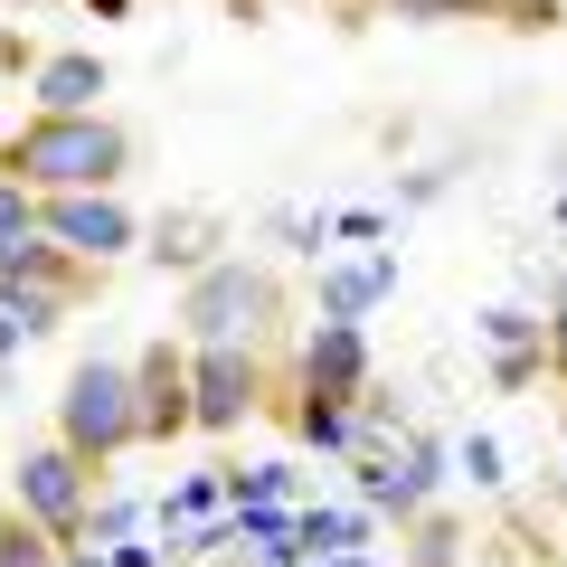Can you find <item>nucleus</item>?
<instances>
[{"label":"nucleus","instance_id":"f257e3e1","mask_svg":"<svg viewBox=\"0 0 567 567\" xmlns=\"http://www.w3.org/2000/svg\"><path fill=\"white\" fill-rule=\"evenodd\" d=\"M0 181L39 189V199H58V189H123L133 181V123H114L104 104L95 114H39L29 104V123L0 133Z\"/></svg>","mask_w":567,"mask_h":567},{"label":"nucleus","instance_id":"f03ea898","mask_svg":"<svg viewBox=\"0 0 567 567\" xmlns=\"http://www.w3.org/2000/svg\"><path fill=\"white\" fill-rule=\"evenodd\" d=\"M284 322H293V284L265 256H208L199 275H181V312H171L181 341H256V350H275Z\"/></svg>","mask_w":567,"mask_h":567},{"label":"nucleus","instance_id":"7ed1b4c3","mask_svg":"<svg viewBox=\"0 0 567 567\" xmlns=\"http://www.w3.org/2000/svg\"><path fill=\"white\" fill-rule=\"evenodd\" d=\"M58 445H76L85 464H123L142 445V406H133V360L114 350H85L58 388V425H48Z\"/></svg>","mask_w":567,"mask_h":567},{"label":"nucleus","instance_id":"20e7f679","mask_svg":"<svg viewBox=\"0 0 567 567\" xmlns=\"http://www.w3.org/2000/svg\"><path fill=\"white\" fill-rule=\"evenodd\" d=\"M284 398L275 350L256 341H189V435H246Z\"/></svg>","mask_w":567,"mask_h":567},{"label":"nucleus","instance_id":"39448f33","mask_svg":"<svg viewBox=\"0 0 567 567\" xmlns=\"http://www.w3.org/2000/svg\"><path fill=\"white\" fill-rule=\"evenodd\" d=\"M350 464V483H360V511L369 520H416V511H435V492H445V445L425 435V425H398L388 445H360V454H341Z\"/></svg>","mask_w":567,"mask_h":567},{"label":"nucleus","instance_id":"423d86ee","mask_svg":"<svg viewBox=\"0 0 567 567\" xmlns=\"http://www.w3.org/2000/svg\"><path fill=\"white\" fill-rule=\"evenodd\" d=\"M95 492H104V464H85V454L58 445V435L20 445V464H10V502H20L58 548L85 539V511H95Z\"/></svg>","mask_w":567,"mask_h":567},{"label":"nucleus","instance_id":"0eeeda50","mask_svg":"<svg viewBox=\"0 0 567 567\" xmlns=\"http://www.w3.org/2000/svg\"><path fill=\"white\" fill-rule=\"evenodd\" d=\"M39 227L85 265H114L142 246V218L123 208V189H58V199H39Z\"/></svg>","mask_w":567,"mask_h":567},{"label":"nucleus","instance_id":"6e6552de","mask_svg":"<svg viewBox=\"0 0 567 567\" xmlns=\"http://www.w3.org/2000/svg\"><path fill=\"white\" fill-rule=\"evenodd\" d=\"M379 379V360H369V331L350 322V312H322V322L303 331V350H293V379L284 388H303V398H360V388Z\"/></svg>","mask_w":567,"mask_h":567},{"label":"nucleus","instance_id":"1a4fd4ad","mask_svg":"<svg viewBox=\"0 0 567 567\" xmlns=\"http://www.w3.org/2000/svg\"><path fill=\"white\" fill-rule=\"evenodd\" d=\"M133 406H142V445H181L189 435V341L152 331L133 350Z\"/></svg>","mask_w":567,"mask_h":567},{"label":"nucleus","instance_id":"9d476101","mask_svg":"<svg viewBox=\"0 0 567 567\" xmlns=\"http://www.w3.org/2000/svg\"><path fill=\"white\" fill-rule=\"evenodd\" d=\"M473 331H483V350H492V388H502V398H520V388L548 379V331H539V312L492 303Z\"/></svg>","mask_w":567,"mask_h":567},{"label":"nucleus","instance_id":"9b49d317","mask_svg":"<svg viewBox=\"0 0 567 567\" xmlns=\"http://www.w3.org/2000/svg\"><path fill=\"white\" fill-rule=\"evenodd\" d=\"M104 95H114V66L95 48H39V66H29V104L39 114H95Z\"/></svg>","mask_w":567,"mask_h":567},{"label":"nucleus","instance_id":"f8f14e48","mask_svg":"<svg viewBox=\"0 0 567 567\" xmlns=\"http://www.w3.org/2000/svg\"><path fill=\"white\" fill-rule=\"evenodd\" d=\"M133 256H152L162 275H199L208 256H227V218H218V208H162V218L142 227Z\"/></svg>","mask_w":567,"mask_h":567},{"label":"nucleus","instance_id":"ddd939ff","mask_svg":"<svg viewBox=\"0 0 567 567\" xmlns=\"http://www.w3.org/2000/svg\"><path fill=\"white\" fill-rule=\"evenodd\" d=\"M312 293H322V312H350V322H369V312L388 303V293H398V256H350V265H331L322 256V284H312Z\"/></svg>","mask_w":567,"mask_h":567},{"label":"nucleus","instance_id":"4468645a","mask_svg":"<svg viewBox=\"0 0 567 567\" xmlns=\"http://www.w3.org/2000/svg\"><path fill=\"white\" fill-rule=\"evenodd\" d=\"M369 511L360 502H331V511H293V548H303V567L312 558H341V548H369Z\"/></svg>","mask_w":567,"mask_h":567},{"label":"nucleus","instance_id":"2eb2a0df","mask_svg":"<svg viewBox=\"0 0 567 567\" xmlns=\"http://www.w3.org/2000/svg\"><path fill=\"white\" fill-rule=\"evenodd\" d=\"M76 293H58V284H0V322L20 331V341H48V331H66L76 322Z\"/></svg>","mask_w":567,"mask_h":567},{"label":"nucleus","instance_id":"dca6fc26","mask_svg":"<svg viewBox=\"0 0 567 567\" xmlns=\"http://www.w3.org/2000/svg\"><path fill=\"white\" fill-rule=\"evenodd\" d=\"M0 567H58V539H48L20 502H0Z\"/></svg>","mask_w":567,"mask_h":567},{"label":"nucleus","instance_id":"f3484780","mask_svg":"<svg viewBox=\"0 0 567 567\" xmlns=\"http://www.w3.org/2000/svg\"><path fill=\"white\" fill-rule=\"evenodd\" d=\"M227 502H293V464H218Z\"/></svg>","mask_w":567,"mask_h":567},{"label":"nucleus","instance_id":"a211bd4d","mask_svg":"<svg viewBox=\"0 0 567 567\" xmlns=\"http://www.w3.org/2000/svg\"><path fill=\"white\" fill-rule=\"evenodd\" d=\"M208 511H227V483H218V464H208V473H189V483L162 502V520L181 529V520H208Z\"/></svg>","mask_w":567,"mask_h":567},{"label":"nucleus","instance_id":"6ab92c4d","mask_svg":"<svg viewBox=\"0 0 567 567\" xmlns=\"http://www.w3.org/2000/svg\"><path fill=\"white\" fill-rule=\"evenodd\" d=\"M539 331H548V379L567 388V275L548 284V312H539Z\"/></svg>","mask_w":567,"mask_h":567},{"label":"nucleus","instance_id":"aec40b11","mask_svg":"<svg viewBox=\"0 0 567 567\" xmlns=\"http://www.w3.org/2000/svg\"><path fill=\"white\" fill-rule=\"evenodd\" d=\"M454 464L473 473V492H492V483H502V445H492V435H464V445H454Z\"/></svg>","mask_w":567,"mask_h":567},{"label":"nucleus","instance_id":"412c9836","mask_svg":"<svg viewBox=\"0 0 567 567\" xmlns=\"http://www.w3.org/2000/svg\"><path fill=\"white\" fill-rule=\"evenodd\" d=\"M331 237H388V208H331Z\"/></svg>","mask_w":567,"mask_h":567},{"label":"nucleus","instance_id":"4be33fe9","mask_svg":"<svg viewBox=\"0 0 567 567\" xmlns=\"http://www.w3.org/2000/svg\"><path fill=\"white\" fill-rule=\"evenodd\" d=\"M312 567H369V548H341V558H312Z\"/></svg>","mask_w":567,"mask_h":567},{"label":"nucleus","instance_id":"5701e85b","mask_svg":"<svg viewBox=\"0 0 567 567\" xmlns=\"http://www.w3.org/2000/svg\"><path fill=\"white\" fill-rule=\"evenodd\" d=\"M0 360H20V331H10V322H0Z\"/></svg>","mask_w":567,"mask_h":567},{"label":"nucleus","instance_id":"b1692460","mask_svg":"<svg viewBox=\"0 0 567 567\" xmlns=\"http://www.w3.org/2000/svg\"><path fill=\"white\" fill-rule=\"evenodd\" d=\"M246 10H265V0H246Z\"/></svg>","mask_w":567,"mask_h":567},{"label":"nucleus","instance_id":"393cba45","mask_svg":"<svg viewBox=\"0 0 567 567\" xmlns=\"http://www.w3.org/2000/svg\"><path fill=\"white\" fill-rule=\"evenodd\" d=\"M0 39H10V20H0Z\"/></svg>","mask_w":567,"mask_h":567},{"label":"nucleus","instance_id":"a878e982","mask_svg":"<svg viewBox=\"0 0 567 567\" xmlns=\"http://www.w3.org/2000/svg\"><path fill=\"white\" fill-rule=\"evenodd\" d=\"M20 10H39V0H20Z\"/></svg>","mask_w":567,"mask_h":567},{"label":"nucleus","instance_id":"bb28decb","mask_svg":"<svg viewBox=\"0 0 567 567\" xmlns=\"http://www.w3.org/2000/svg\"><path fill=\"white\" fill-rule=\"evenodd\" d=\"M558 218H567V199H558Z\"/></svg>","mask_w":567,"mask_h":567}]
</instances>
